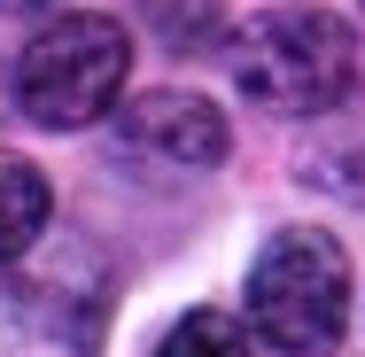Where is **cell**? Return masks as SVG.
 <instances>
[{
    "label": "cell",
    "instance_id": "cell-1",
    "mask_svg": "<svg viewBox=\"0 0 365 357\" xmlns=\"http://www.w3.org/2000/svg\"><path fill=\"white\" fill-rule=\"evenodd\" d=\"M225 71L272 117H327L342 93H358V24L342 8H319V0L257 8L233 31Z\"/></svg>",
    "mask_w": 365,
    "mask_h": 357
},
{
    "label": "cell",
    "instance_id": "cell-2",
    "mask_svg": "<svg viewBox=\"0 0 365 357\" xmlns=\"http://www.w3.org/2000/svg\"><path fill=\"white\" fill-rule=\"evenodd\" d=\"M125 78H133V31L117 16H47L16 63H8V93H16V117L39 125V133H86L101 117H117L125 101Z\"/></svg>",
    "mask_w": 365,
    "mask_h": 357
},
{
    "label": "cell",
    "instance_id": "cell-3",
    "mask_svg": "<svg viewBox=\"0 0 365 357\" xmlns=\"http://www.w3.org/2000/svg\"><path fill=\"white\" fill-rule=\"evenodd\" d=\"M241 319L280 357H327L350 334V249L319 225H280L241 280Z\"/></svg>",
    "mask_w": 365,
    "mask_h": 357
},
{
    "label": "cell",
    "instance_id": "cell-4",
    "mask_svg": "<svg viewBox=\"0 0 365 357\" xmlns=\"http://www.w3.org/2000/svg\"><path fill=\"white\" fill-rule=\"evenodd\" d=\"M117 148L140 163H163V171H218L233 155V125L210 93L155 86V93L117 101Z\"/></svg>",
    "mask_w": 365,
    "mask_h": 357
},
{
    "label": "cell",
    "instance_id": "cell-5",
    "mask_svg": "<svg viewBox=\"0 0 365 357\" xmlns=\"http://www.w3.org/2000/svg\"><path fill=\"white\" fill-rule=\"evenodd\" d=\"M295 179L365 210V93H342L327 117H311V133L295 148Z\"/></svg>",
    "mask_w": 365,
    "mask_h": 357
},
{
    "label": "cell",
    "instance_id": "cell-6",
    "mask_svg": "<svg viewBox=\"0 0 365 357\" xmlns=\"http://www.w3.org/2000/svg\"><path fill=\"white\" fill-rule=\"evenodd\" d=\"M47 210H55V187H47V171H39L31 155L0 148V272H8V264H24V257L39 249V233H47Z\"/></svg>",
    "mask_w": 365,
    "mask_h": 357
},
{
    "label": "cell",
    "instance_id": "cell-7",
    "mask_svg": "<svg viewBox=\"0 0 365 357\" xmlns=\"http://www.w3.org/2000/svg\"><path fill=\"white\" fill-rule=\"evenodd\" d=\"M148 357H257V326L233 311H187L163 326V342Z\"/></svg>",
    "mask_w": 365,
    "mask_h": 357
},
{
    "label": "cell",
    "instance_id": "cell-8",
    "mask_svg": "<svg viewBox=\"0 0 365 357\" xmlns=\"http://www.w3.org/2000/svg\"><path fill=\"white\" fill-rule=\"evenodd\" d=\"M55 8H71V0H0V16H55Z\"/></svg>",
    "mask_w": 365,
    "mask_h": 357
},
{
    "label": "cell",
    "instance_id": "cell-9",
    "mask_svg": "<svg viewBox=\"0 0 365 357\" xmlns=\"http://www.w3.org/2000/svg\"><path fill=\"white\" fill-rule=\"evenodd\" d=\"M0 357H78V350H31V342H0Z\"/></svg>",
    "mask_w": 365,
    "mask_h": 357
}]
</instances>
